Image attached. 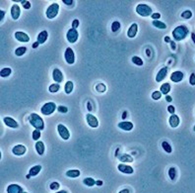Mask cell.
Here are the masks:
<instances>
[{
	"label": "cell",
	"instance_id": "6da1fadb",
	"mask_svg": "<svg viewBox=\"0 0 195 193\" xmlns=\"http://www.w3.org/2000/svg\"><path fill=\"white\" fill-rule=\"evenodd\" d=\"M188 34H189V29L186 26L180 25V26H177L173 31V37L175 41L180 42V41L184 40V39L187 37Z\"/></svg>",
	"mask_w": 195,
	"mask_h": 193
},
{
	"label": "cell",
	"instance_id": "7a4b0ae2",
	"mask_svg": "<svg viewBox=\"0 0 195 193\" xmlns=\"http://www.w3.org/2000/svg\"><path fill=\"white\" fill-rule=\"evenodd\" d=\"M29 122L36 130L42 131L44 129V122L40 116H38L37 113H32L29 117Z\"/></svg>",
	"mask_w": 195,
	"mask_h": 193
},
{
	"label": "cell",
	"instance_id": "3957f363",
	"mask_svg": "<svg viewBox=\"0 0 195 193\" xmlns=\"http://www.w3.org/2000/svg\"><path fill=\"white\" fill-rule=\"evenodd\" d=\"M136 12L138 15L142 17H148V16H152L153 14V10L150 7L149 5L144 3H140L136 6Z\"/></svg>",
	"mask_w": 195,
	"mask_h": 193
},
{
	"label": "cell",
	"instance_id": "277c9868",
	"mask_svg": "<svg viewBox=\"0 0 195 193\" xmlns=\"http://www.w3.org/2000/svg\"><path fill=\"white\" fill-rule=\"evenodd\" d=\"M56 110V105H55L54 102H48L42 107L40 109V112L42 113L44 115H51L54 111Z\"/></svg>",
	"mask_w": 195,
	"mask_h": 193
},
{
	"label": "cell",
	"instance_id": "5b68a950",
	"mask_svg": "<svg viewBox=\"0 0 195 193\" xmlns=\"http://www.w3.org/2000/svg\"><path fill=\"white\" fill-rule=\"evenodd\" d=\"M58 11H59V5L57 3H52L46 9V17L48 19L55 18L57 16V14H58Z\"/></svg>",
	"mask_w": 195,
	"mask_h": 193
},
{
	"label": "cell",
	"instance_id": "8992f818",
	"mask_svg": "<svg viewBox=\"0 0 195 193\" xmlns=\"http://www.w3.org/2000/svg\"><path fill=\"white\" fill-rule=\"evenodd\" d=\"M57 131H58V134H59V136L61 137V139H63V140H65V141L69 140L70 132L63 124H58V125H57Z\"/></svg>",
	"mask_w": 195,
	"mask_h": 193
},
{
	"label": "cell",
	"instance_id": "52a82bcc",
	"mask_svg": "<svg viewBox=\"0 0 195 193\" xmlns=\"http://www.w3.org/2000/svg\"><path fill=\"white\" fill-rule=\"evenodd\" d=\"M66 38H67L68 42L71 43V44H74V43L76 42V41L78 40V38H79L78 31H77L76 29L71 28L70 30H68L67 34H66Z\"/></svg>",
	"mask_w": 195,
	"mask_h": 193
},
{
	"label": "cell",
	"instance_id": "ba28073f",
	"mask_svg": "<svg viewBox=\"0 0 195 193\" xmlns=\"http://www.w3.org/2000/svg\"><path fill=\"white\" fill-rule=\"evenodd\" d=\"M64 57H65V61L67 63L69 64H73L75 63V55L74 51L71 48H67L65 50L64 53Z\"/></svg>",
	"mask_w": 195,
	"mask_h": 193
},
{
	"label": "cell",
	"instance_id": "9c48e42d",
	"mask_svg": "<svg viewBox=\"0 0 195 193\" xmlns=\"http://www.w3.org/2000/svg\"><path fill=\"white\" fill-rule=\"evenodd\" d=\"M86 120H87V123H88V125H89L90 127L97 128L98 126V119L93 114H90V113H89V114H87V116H86Z\"/></svg>",
	"mask_w": 195,
	"mask_h": 193
},
{
	"label": "cell",
	"instance_id": "30bf717a",
	"mask_svg": "<svg viewBox=\"0 0 195 193\" xmlns=\"http://www.w3.org/2000/svg\"><path fill=\"white\" fill-rule=\"evenodd\" d=\"M52 78H53V80H54L56 83H58V84L60 82H62L64 76H63V73L61 72V70L58 69V68H54L52 71Z\"/></svg>",
	"mask_w": 195,
	"mask_h": 193
},
{
	"label": "cell",
	"instance_id": "8fae6325",
	"mask_svg": "<svg viewBox=\"0 0 195 193\" xmlns=\"http://www.w3.org/2000/svg\"><path fill=\"white\" fill-rule=\"evenodd\" d=\"M26 151H27V149H26V147L23 145H17L12 149V153L17 156H24L26 154Z\"/></svg>",
	"mask_w": 195,
	"mask_h": 193
},
{
	"label": "cell",
	"instance_id": "7c38bea8",
	"mask_svg": "<svg viewBox=\"0 0 195 193\" xmlns=\"http://www.w3.org/2000/svg\"><path fill=\"white\" fill-rule=\"evenodd\" d=\"M182 79H183V72L182 71L175 70V71H173V73L171 74V80L173 81V82L178 83V82H180Z\"/></svg>",
	"mask_w": 195,
	"mask_h": 193
},
{
	"label": "cell",
	"instance_id": "4fadbf2b",
	"mask_svg": "<svg viewBox=\"0 0 195 193\" xmlns=\"http://www.w3.org/2000/svg\"><path fill=\"white\" fill-rule=\"evenodd\" d=\"M117 169H118L120 172L122 173H125V174H132L134 172V169L132 168L131 166H127V164H119L117 166Z\"/></svg>",
	"mask_w": 195,
	"mask_h": 193
},
{
	"label": "cell",
	"instance_id": "5bb4252c",
	"mask_svg": "<svg viewBox=\"0 0 195 193\" xmlns=\"http://www.w3.org/2000/svg\"><path fill=\"white\" fill-rule=\"evenodd\" d=\"M167 74H168V67H167V66H164V67H162L160 70H159L157 75H156V81H157V82L163 81L167 77Z\"/></svg>",
	"mask_w": 195,
	"mask_h": 193
},
{
	"label": "cell",
	"instance_id": "9a60e30c",
	"mask_svg": "<svg viewBox=\"0 0 195 193\" xmlns=\"http://www.w3.org/2000/svg\"><path fill=\"white\" fill-rule=\"evenodd\" d=\"M15 38H16L17 41H19V42H22V43H27L30 41V37L29 35H27L26 33H24V32H16L15 33Z\"/></svg>",
	"mask_w": 195,
	"mask_h": 193
},
{
	"label": "cell",
	"instance_id": "2e32d148",
	"mask_svg": "<svg viewBox=\"0 0 195 193\" xmlns=\"http://www.w3.org/2000/svg\"><path fill=\"white\" fill-rule=\"evenodd\" d=\"M3 122L6 126H8V127H10V128H13V129L18 128V126H19L16 120L13 119V118H11V117H4Z\"/></svg>",
	"mask_w": 195,
	"mask_h": 193
},
{
	"label": "cell",
	"instance_id": "e0dca14e",
	"mask_svg": "<svg viewBox=\"0 0 195 193\" xmlns=\"http://www.w3.org/2000/svg\"><path fill=\"white\" fill-rule=\"evenodd\" d=\"M7 193H23V188L18 184H10L8 185L7 189H6Z\"/></svg>",
	"mask_w": 195,
	"mask_h": 193
},
{
	"label": "cell",
	"instance_id": "ac0fdd59",
	"mask_svg": "<svg viewBox=\"0 0 195 193\" xmlns=\"http://www.w3.org/2000/svg\"><path fill=\"white\" fill-rule=\"evenodd\" d=\"M179 123H180V119H179L178 116L175 114H173L169 119V124H170L171 128H176L179 125Z\"/></svg>",
	"mask_w": 195,
	"mask_h": 193
},
{
	"label": "cell",
	"instance_id": "d6986e66",
	"mask_svg": "<svg viewBox=\"0 0 195 193\" xmlns=\"http://www.w3.org/2000/svg\"><path fill=\"white\" fill-rule=\"evenodd\" d=\"M20 15H21L20 7H19V5H17V4H14V5L11 7V16H12V18L14 19V20H18L19 17H20Z\"/></svg>",
	"mask_w": 195,
	"mask_h": 193
},
{
	"label": "cell",
	"instance_id": "ffe728a7",
	"mask_svg": "<svg viewBox=\"0 0 195 193\" xmlns=\"http://www.w3.org/2000/svg\"><path fill=\"white\" fill-rule=\"evenodd\" d=\"M118 128L123 131H131L133 129V123L129 121H123L118 123Z\"/></svg>",
	"mask_w": 195,
	"mask_h": 193
},
{
	"label": "cell",
	"instance_id": "44dd1931",
	"mask_svg": "<svg viewBox=\"0 0 195 193\" xmlns=\"http://www.w3.org/2000/svg\"><path fill=\"white\" fill-rule=\"evenodd\" d=\"M137 31H138V25H137L136 23H133V24L130 26L129 29H128V31H127L128 38H131V39L134 38L137 34Z\"/></svg>",
	"mask_w": 195,
	"mask_h": 193
},
{
	"label": "cell",
	"instance_id": "7402d4cb",
	"mask_svg": "<svg viewBox=\"0 0 195 193\" xmlns=\"http://www.w3.org/2000/svg\"><path fill=\"white\" fill-rule=\"evenodd\" d=\"M48 32H46V31H42L38 35L37 42L38 43V44H44V43L46 42V40H48Z\"/></svg>",
	"mask_w": 195,
	"mask_h": 193
},
{
	"label": "cell",
	"instance_id": "603a6c76",
	"mask_svg": "<svg viewBox=\"0 0 195 193\" xmlns=\"http://www.w3.org/2000/svg\"><path fill=\"white\" fill-rule=\"evenodd\" d=\"M36 151L38 152V154L40 156H42L44 154V150H46V147H44V144L42 143V141H38L36 143Z\"/></svg>",
	"mask_w": 195,
	"mask_h": 193
},
{
	"label": "cell",
	"instance_id": "cb8c5ba5",
	"mask_svg": "<svg viewBox=\"0 0 195 193\" xmlns=\"http://www.w3.org/2000/svg\"><path fill=\"white\" fill-rule=\"evenodd\" d=\"M80 175V170L79 169H69L66 171V176L70 177V178H76Z\"/></svg>",
	"mask_w": 195,
	"mask_h": 193
},
{
	"label": "cell",
	"instance_id": "d4e9b609",
	"mask_svg": "<svg viewBox=\"0 0 195 193\" xmlns=\"http://www.w3.org/2000/svg\"><path fill=\"white\" fill-rule=\"evenodd\" d=\"M160 90H161V92H162V94H164V95H168V93L171 91V84L169 82L164 83V84H162Z\"/></svg>",
	"mask_w": 195,
	"mask_h": 193
},
{
	"label": "cell",
	"instance_id": "484cf974",
	"mask_svg": "<svg viewBox=\"0 0 195 193\" xmlns=\"http://www.w3.org/2000/svg\"><path fill=\"white\" fill-rule=\"evenodd\" d=\"M40 170H42V166H35L30 169L29 174L31 175V176H36V175H38V173H40Z\"/></svg>",
	"mask_w": 195,
	"mask_h": 193
},
{
	"label": "cell",
	"instance_id": "4316f807",
	"mask_svg": "<svg viewBox=\"0 0 195 193\" xmlns=\"http://www.w3.org/2000/svg\"><path fill=\"white\" fill-rule=\"evenodd\" d=\"M73 82L72 81H67V82L65 83V86H64V90H65V93L66 94H70L72 92V90H73Z\"/></svg>",
	"mask_w": 195,
	"mask_h": 193
},
{
	"label": "cell",
	"instance_id": "83f0119b",
	"mask_svg": "<svg viewBox=\"0 0 195 193\" xmlns=\"http://www.w3.org/2000/svg\"><path fill=\"white\" fill-rule=\"evenodd\" d=\"M162 148L164 149V151L168 154H171V152H173V148H171V146L167 141H164L162 143Z\"/></svg>",
	"mask_w": 195,
	"mask_h": 193
},
{
	"label": "cell",
	"instance_id": "f1b7e54d",
	"mask_svg": "<svg viewBox=\"0 0 195 193\" xmlns=\"http://www.w3.org/2000/svg\"><path fill=\"white\" fill-rule=\"evenodd\" d=\"M83 182H84L85 185L89 186V187H91V186H94L96 185V181L94 178H92V177H86V178L83 180Z\"/></svg>",
	"mask_w": 195,
	"mask_h": 193
},
{
	"label": "cell",
	"instance_id": "f546056e",
	"mask_svg": "<svg viewBox=\"0 0 195 193\" xmlns=\"http://www.w3.org/2000/svg\"><path fill=\"white\" fill-rule=\"evenodd\" d=\"M27 51V48L26 47H19L18 49H16L15 51V55L17 57H22L23 55H25V53Z\"/></svg>",
	"mask_w": 195,
	"mask_h": 193
},
{
	"label": "cell",
	"instance_id": "4dcf8cb0",
	"mask_svg": "<svg viewBox=\"0 0 195 193\" xmlns=\"http://www.w3.org/2000/svg\"><path fill=\"white\" fill-rule=\"evenodd\" d=\"M153 25L155 26L156 28H158V29H167V25L165 24L164 22H161V21L159 20H154L153 21Z\"/></svg>",
	"mask_w": 195,
	"mask_h": 193
},
{
	"label": "cell",
	"instance_id": "1f68e13d",
	"mask_svg": "<svg viewBox=\"0 0 195 193\" xmlns=\"http://www.w3.org/2000/svg\"><path fill=\"white\" fill-rule=\"evenodd\" d=\"M12 69L9 67H5V68H2L1 71H0V74H1V77H8L11 74Z\"/></svg>",
	"mask_w": 195,
	"mask_h": 193
},
{
	"label": "cell",
	"instance_id": "d6a6232c",
	"mask_svg": "<svg viewBox=\"0 0 195 193\" xmlns=\"http://www.w3.org/2000/svg\"><path fill=\"white\" fill-rule=\"evenodd\" d=\"M59 89H60V85H59L58 83H53V84H51L48 88L49 92H51V93H55V92H57Z\"/></svg>",
	"mask_w": 195,
	"mask_h": 193
},
{
	"label": "cell",
	"instance_id": "836d02e7",
	"mask_svg": "<svg viewBox=\"0 0 195 193\" xmlns=\"http://www.w3.org/2000/svg\"><path fill=\"white\" fill-rule=\"evenodd\" d=\"M169 176H170L171 180H175V177H176V169L175 167H171L169 169Z\"/></svg>",
	"mask_w": 195,
	"mask_h": 193
},
{
	"label": "cell",
	"instance_id": "e575fe53",
	"mask_svg": "<svg viewBox=\"0 0 195 193\" xmlns=\"http://www.w3.org/2000/svg\"><path fill=\"white\" fill-rule=\"evenodd\" d=\"M132 63H133L134 64H136V65H139V66L143 65L142 59L139 57H137V55H134V57H132Z\"/></svg>",
	"mask_w": 195,
	"mask_h": 193
},
{
	"label": "cell",
	"instance_id": "d590c367",
	"mask_svg": "<svg viewBox=\"0 0 195 193\" xmlns=\"http://www.w3.org/2000/svg\"><path fill=\"white\" fill-rule=\"evenodd\" d=\"M119 29H120V23H119L118 21H114V22L111 24V31H112L113 33H115V32H117Z\"/></svg>",
	"mask_w": 195,
	"mask_h": 193
},
{
	"label": "cell",
	"instance_id": "8d00e7d4",
	"mask_svg": "<svg viewBox=\"0 0 195 193\" xmlns=\"http://www.w3.org/2000/svg\"><path fill=\"white\" fill-rule=\"evenodd\" d=\"M191 17H192V12L190 11V10H185V11H183L181 13V18H183V19L188 20V19H190Z\"/></svg>",
	"mask_w": 195,
	"mask_h": 193
},
{
	"label": "cell",
	"instance_id": "74e56055",
	"mask_svg": "<svg viewBox=\"0 0 195 193\" xmlns=\"http://www.w3.org/2000/svg\"><path fill=\"white\" fill-rule=\"evenodd\" d=\"M161 97H162V92L161 91L156 90V91H154L153 93H152V98H153L154 100H159V99H161Z\"/></svg>",
	"mask_w": 195,
	"mask_h": 193
},
{
	"label": "cell",
	"instance_id": "f35d334b",
	"mask_svg": "<svg viewBox=\"0 0 195 193\" xmlns=\"http://www.w3.org/2000/svg\"><path fill=\"white\" fill-rule=\"evenodd\" d=\"M32 137H33V139H34V140L38 142V139L40 138V131H38V130H35V131H34V132H33V134H32Z\"/></svg>",
	"mask_w": 195,
	"mask_h": 193
},
{
	"label": "cell",
	"instance_id": "ab89813d",
	"mask_svg": "<svg viewBox=\"0 0 195 193\" xmlns=\"http://www.w3.org/2000/svg\"><path fill=\"white\" fill-rule=\"evenodd\" d=\"M49 187H50V189H51V190H54V191H55V190H58V189H59L60 185H59L58 182L54 181V182H51L50 185H49Z\"/></svg>",
	"mask_w": 195,
	"mask_h": 193
},
{
	"label": "cell",
	"instance_id": "60d3db41",
	"mask_svg": "<svg viewBox=\"0 0 195 193\" xmlns=\"http://www.w3.org/2000/svg\"><path fill=\"white\" fill-rule=\"evenodd\" d=\"M120 160H124V162H133V158L130 156H128V154H124L123 156L120 158Z\"/></svg>",
	"mask_w": 195,
	"mask_h": 193
},
{
	"label": "cell",
	"instance_id": "b9f144b4",
	"mask_svg": "<svg viewBox=\"0 0 195 193\" xmlns=\"http://www.w3.org/2000/svg\"><path fill=\"white\" fill-rule=\"evenodd\" d=\"M57 110H58L59 113H63V114H65V113L68 112V108L66 106H58L57 107Z\"/></svg>",
	"mask_w": 195,
	"mask_h": 193
},
{
	"label": "cell",
	"instance_id": "7bdbcfd3",
	"mask_svg": "<svg viewBox=\"0 0 195 193\" xmlns=\"http://www.w3.org/2000/svg\"><path fill=\"white\" fill-rule=\"evenodd\" d=\"M189 83H190V85H192V86H194V85H195V73H194V72H192V73L190 74Z\"/></svg>",
	"mask_w": 195,
	"mask_h": 193
},
{
	"label": "cell",
	"instance_id": "ee69618b",
	"mask_svg": "<svg viewBox=\"0 0 195 193\" xmlns=\"http://www.w3.org/2000/svg\"><path fill=\"white\" fill-rule=\"evenodd\" d=\"M22 4H23V7H24L25 9H30L32 6L30 1H22Z\"/></svg>",
	"mask_w": 195,
	"mask_h": 193
},
{
	"label": "cell",
	"instance_id": "f6af8a7d",
	"mask_svg": "<svg viewBox=\"0 0 195 193\" xmlns=\"http://www.w3.org/2000/svg\"><path fill=\"white\" fill-rule=\"evenodd\" d=\"M97 89L98 92H104V91H106V86H104V84H98Z\"/></svg>",
	"mask_w": 195,
	"mask_h": 193
},
{
	"label": "cell",
	"instance_id": "bcb514c9",
	"mask_svg": "<svg viewBox=\"0 0 195 193\" xmlns=\"http://www.w3.org/2000/svg\"><path fill=\"white\" fill-rule=\"evenodd\" d=\"M79 26V20L78 19H75V20H73V22H72V28L73 29H77Z\"/></svg>",
	"mask_w": 195,
	"mask_h": 193
},
{
	"label": "cell",
	"instance_id": "7dc6e473",
	"mask_svg": "<svg viewBox=\"0 0 195 193\" xmlns=\"http://www.w3.org/2000/svg\"><path fill=\"white\" fill-rule=\"evenodd\" d=\"M168 111H169V113H171V114L173 115V114H175V108L173 106V105H170V106H168Z\"/></svg>",
	"mask_w": 195,
	"mask_h": 193
},
{
	"label": "cell",
	"instance_id": "c3c4849f",
	"mask_svg": "<svg viewBox=\"0 0 195 193\" xmlns=\"http://www.w3.org/2000/svg\"><path fill=\"white\" fill-rule=\"evenodd\" d=\"M152 18H153L154 20H158V19L161 18V14L160 13H153V14H152Z\"/></svg>",
	"mask_w": 195,
	"mask_h": 193
},
{
	"label": "cell",
	"instance_id": "681fc988",
	"mask_svg": "<svg viewBox=\"0 0 195 193\" xmlns=\"http://www.w3.org/2000/svg\"><path fill=\"white\" fill-rule=\"evenodd\" d=\"M62 2H63L65 5H73V3H74L73 0H62Z\"/></svg>",
	"mask_w": 195,
	"mask_h": 193
},
{
	"label": "cell",
	"instance_id": "f907efd6",
	"mask_svg": "<svg viewBox=\"0 0 195 193\" xmlns=\"http://www.w3.org/2000/svg\"><path fill=\"white\" fill-rule=\"evenodd\" d=\"M4 15H5V11L3 10H0V21L2 22V20L4 19Z\"/></svg>",
	"mask_w": 195,
	"mask_h": 193
},
{
	"label": "cell",
	"instance_id": "816d5d0a",
	"mask_svg": "<svg viewBox=\"0 0 195 193\" xmlns=\"http://www.w3.org/2000/svg\"><path fill=\"white\" fill-rule=\"evenodd\" d=\"M166 100L168 102H171L173 101V98H171V96H170V95H166Z\"/></svg>",
	"mask_w": 195,
	"mask_h": 193
},
{
	"label": "cell",
	"instance_id": "f5cc1de1",
	"mask_svg": "<svg viewBox=\"0 0 195 193\" xmlns=\"http://www.w3.org/2000/svg\"><path fill=\"white\" fill-rule=\"evenodd\" d=\"M118 193H130V190L129 189H122V190H120V191H119Z\"/></svg>",
	"mask_w": 195,
	"mask_h": 193
},
{
	"label": "cell",
	"instance_id": "db71d44e",
	"mask_svg": "<svg viewBox=\"0 0 195 193\" xmlns=\"http://www.w3.org/2000/svg\"><path fill=\"white\" fill-rule=\"evenodd\" d=\"M96 185L102 186V180H98V181H96Z\"/></svg>",
	"mask_w": 195,
	"mask_h": 193
},
{
	"label": "cell",
	"instance_id": "11a10c76",
	"mask_svg": "<svg viewBox=\"0 0 195 193\" xmlns=\"http://www.w3.org/2000/svg\"><path fill=\"white\" fill-rule=\"evenodd\" d=\"M165 42L171 43V38H170V37H166V38H165Z\"/></svg>",
	"mask_w": 195,
	"mask_h": 193
},
{
	"label": "cell",
	"instance_id": "9f6ffc18",
	"mask_svg": "<svg viewBox=\"0 0 195 193\" xmlns=\"http://www.w3.org/2000/svg\"><path fill=\"white\" fill-rule=\"evenodd\" d=\"M191 39L193 41V43L195 44V33H191Z\"/></svg>",
	"mask_w": 195,
	"mask_h": 193
},
{
	"label": "cell",
	"instance_id": "6f0895ef",
	"mask_svg": "<svg viewBox=\"0 0 195 193\" xmlns=\"http://www.w3.org/2000/svg\"><path fill=\"white\" fill-rule=\"evenodd\" d=\"M38 45H40V44H38V42H36V43H35V44H34V45H33V48H34V49L38 48Z\"/></svg>",
	"mask_w": 195,
	"mask_h": 193
},
{
	"label": "cell",
	"instance_id": "680465c9",
	"mask_svg": "<svg viewBox=\"0 0 195 193\" xmlns=\"http://www.w3.org/2000/svg\"><path fill=\"white\" fill-rule=\"evenodd\" d=\"M171 48H173V50H175V42H171Z\"/></svg>",
	"mask_w": 195,
	"mask_h": 193
},
{
	"label": "cell",
	"instance_id": "91938a15",
	"mask_svg": "<svg viewBox=\"0 0 195 193\" xmlns=\"http://www.w3.org/2000/svg\"><path fill=\"white\" fill-rule=\"evenodd\" d=\"M56 193H68L66 190H61V191H57Z\"/></svg>",
	"mask_w": 195,
	"mask_h": 193
},
{
	"label": "cell",
	"instance_id": "94428289",
	"mask_svg": "<svg viewBox=\"0 0 195 193\" xmlns=\"http://www.w3.org/2000/svg\"><path fill=\"white\" fill-rule=\"evenodd\" d=\"M27 178H28V179H29V178H31V175H30V174H28V175H27Z\"/></svg>",
	"mask_w": 195,
	"mask_h": 193
},
{
	"label": "cell",
	"instance_id": "6125c7cd",
	"mask_svg": "<svg viewBox=\"0 0 195 193\" xmlns=\"http://www.w3.org/2000/svg\"><path fill=\"white\" fill-rule=\"evenodd\" d=\"M193 130H194V132H195V125H194V127H193Z\"/></svg>",
	"mask_w": 195,
	"mask_h": 193
},
{
	"label": "cell",
	"instance_id": "be15d7a7",
	"mask_svg": "<svg viewBox=\"0 0 195 193\" xmlns=\"http://www.w3.org/2000/svg\"><path fill=\"white\" fill-rule=\"evenodd\" d=\"M23 193H28V192H23Z\"/></svg>",
	"mask_w": 195,
	"mask_h": 193
}]
</instances>
